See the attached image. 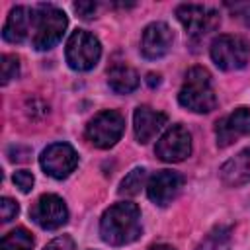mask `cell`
Instances as JSON below:
<instances>
[{
	"instance_id": "obj_1",
	"label": "cell",
	"mask_w": 250,
	"mask_h": 250,
	"mask_svg": "<svg viewBox=\"0 0 250 250\" xmlns=\"http://www.w3.org/2000/svg\"><path fill=\"white\" fill-rule=\"evenodd\" d=\"M100 236L109 246H125L141 236V211L131 201H121L104 211Z\"/></svg>"
},
{
	"instance_id": "obj_2",
	"label": "cell",
	"mask_w": 250,
	"mask_h": 250,
	"mask_svg": "<svg viewBox=\"0 0 250 250\" xmlns=\"http://www.w3.org/2000/svg\"><path fill=\"white\" fill-rule=\"evenodd\" d=\"M182 107L193 113H209L217 107V96L211 86V74L203 66H191L186 72L184 84L178 94Z\"/></svg>"
},
{
	"instance_id": "obj_3",
	"label": "cell",
	"mask_w": 250,
	"mask_h": 250,
	"mask_svg": "<svg viewBox=\"0 0 250 250\" xmlns=\"http://www.w3.org/2000/svg\"><path fill=\"white\" fill-rule=\"evenodd\" d=\"M66 16L62 10L51 4H39L35 8V27L31 35V45L37 51H49L53 49L66 29Z\"/></svg>"
},
{
	"instance_id": "obj_4",
	"label": "cell",
	"mask_w": 250,
	"mask_h": 250,
	"mask_svg": "<svg viewBox=\"0 0 250 250\" xmlns=\"http://www.w3.org/2000/svg\"><path fill=\"white\" fill-rule=\"evenodd\" d=\"M64 57L72 70L84 72L98 64V61L102 57V45H100L98 37L92 35L90 31L76 29L70 33V37L66 41Z\"/></svg>"
},
{
	"instance_id": "obj_5",
	"label": "cell",
	"mask_w": 250,
	"mask_h": 250,
	"mask_svg": "<svg viewBox=\"0 0 250 250\" xmlns=\"http://www.w3.org/2000/svg\"><path fill=\"white\" fill-rule=\"evenodd\" d=\"M209 53L221 70H238L250 61V41L240 35H219L213 39Z\"/></svg>"
},
{
	"instance_id": "obj_6",
	"label": "cell",
	"mask_w": 250,
	"mask_h": 250,
	"mask_svg": "<svg viewBox=\"0 0 250 250\" xmlns=\"http://www.w3.org/2000/svg\"><path fill=\"white\" fill-rule=\"evenodd\" d=\"M123 129H125L123 115L115 109H104L88 121L84 129V137L96 148H111L121 139Z\"/></svg>"
},
{
	"instance_id": "obj_7",
	"label": "cell",
	"mask_w": 250,
	"mask_h": 250,
	"mask_svg": "<svg viewBox=\"0 0 250 250\" xmlns=\"http://www.w3.org/2000/svg\"><path fill=\"white\" fill-rule=\"evenodd\" d=\"M176 18L186 29V35L191 41H201L205 35L215 31L221 23L219 14L201 4H180L176 8Z\"/></svg>"
},
{
	"instance_id": "obj_8",
	"label": "cell",
	"mask_w": 250,
	"mask_h": 250,
	"mask_svg": "<svg viewBox=\"0 0 250 250\" xmlns=\"http://www.w3.org/2000/svg\"><path fill=\"white\" fill-rule=\"evenodd\" d=\"M39 164L47 176L55 180H62L76 170L78 154L68 143H53L41 152Z\"/></svg>"
},
{
	"instance_id": "obj_9",
	"label": "cell",
	"mask_w": 250,
	"mask_h": 250,
	"mask_svg": "<svg viewBox=\"0 0 250 250\" xmlns=\"http://www.w3.org/2000/svg\"><path fill=\"white\" fill-rule=\"evenodd\" d=\"M29 217L45 230H57L68 221L66 203L55 193H43L29 209Z\"/></svg>"
},
{
	"instance_id": "obj_10",
	"label": "cell",
	"mask_w": 250,
	"mask_h": 250,
	"mask_svg": "<svg viewBox=\"0 0 250 250\" xmlns=\"http://www.w3.org/2000/svg\"><path fill=\"white\" fill-rule=\"evenodd\" d=\"M156 156L162 162H182L191 154V135L184 125H172L154 146Z\"/></svg>"
},
{
	"instance_id": "obj_11",
	"label": "cell",
	"mask_w": 250,
	"mask_h": 250,
	"mask_svg": "<svg viewBox=\"0 0 250 250\" xmlns=\"http://www.w3.org/2000/svg\"><path fill=\"white\" fill-rule=\"evenodd\" d=\"M184 184H186V178L180 172H174V170H158L146 182V195H148V199L154 205L166 207V205H170L180 195Z\"/></svg>"
},
{
	"instance_id": "obj_12",
	"label": "cell",
	"mask_w": 250,
	"mask_h": 250,
	"mask_svg": "<svg viewBox=\"0 0 250 250\" xmlns=\"http://www.w3.org/2000/svg\"><path fill=\"white\" fill-rule=\"evenodd\" d=\"M248 135H250V109L244 105L232 109L229 115L221 117L215 123V137L219 148H227L229 145Z\"/></svg>"
},
{
	"instance_id": "obj_13",
	"label": "cell",
	"mask_w": 250,
	"mask_h": 250,
	"mask_svg": "<svg viewBox=\"0 0 250 250\" xmlns=\"http://www.w3.org/2000/svg\"><path fill=\"white\" fill-rule=\"evenodd\" d=\"M172 41H174V35H172V29L168 27V23H164V21H152V23H148L143 29V35H141V53L148 61L162 59L170 51Z\"/></svg>"
},
{
	"instance_id": "obj_14",
	"label": "cell",
	"mask_w": 250,
	"mask_h": 250,
	"mask_svg": "<svg viewBox=\"0 0 250 250\" xmlns=\"http://www.w3.org/2000/svg\"><path fill=\"white\" fill-rule=\"evenodd\" d=\"M35 27V8L27 6H16L8 14L4 27H2V37L8 43H21L27 39V35Z\"/></svg>"
},
{
	"instance_id": "obj_15",
	"label": "cell",
	"mask_w": 250,
	"mask_h": 250,
	"mask_svg": "<svg viewBox=\"0 0 250 250\" xmlns=\"http://www.w3.org/2000/svg\"><path fill=\"white\" fill-rule=\"evenodd\" d=\"M166 113L156 111L148 105H139L133 113V129H135V137L139 143H148L152 141V137L166 125Z\"/></svg>"
},
{
	"instance_id": "obj_16",
	"label": "cell",
	"mask_w": 250,
	"mask_h": 250,
	"mask_svg": "<svg viewBox=\"0 0 250 250\" xmlns=\"http://www.w3.org/2000/svg\"><path fill=\"white\" fill-rule=\"evenodd\" d=\"M221 182L229 188H240L250 184V146L229 158L219 170Z\"/></svg>"
},
{
	"instance_id": "obj_17",
	"label": "cell",
	"mask_w": 250,
	"mask_h": 250,
	"mask_svg": "<svg viewBox=\"0 0 250 250\" xmlns=\"http://www.w3.org/2000/svg\"><path fill=\"white\" fill-rule=\"evenodd\" d=\"M139 82H141V78H139L137 70L127 64H113L107 70V86L115 94H131L137 90Z\"/></svg>"
},
{
	"instance_id": "obj_18",
	"label": "cell",
	"mask_w": 250,
	"mask_h": 250,
	"mask_svg": "<svg viewBox=\"0 0 250 250\" xmlns=\"http://www.w3.org/2000/svg\"><path fill=\"white\" fill-rule=\"evenodd\" d=\"M33 236L27 229L18 227L14 230H10L8 234H4L0 250H31L33 248Z\"/></svg>"
},
{
	"instance_id": "obj_19",
	"label": "cell",
	"mask_w": 250,
	"mask_h": 250,
	"mask_svg": "<svg viewBox=\"0 0 250 250\" xmlns=\"http://www.w3.org/2000/svg\"><path fill=\"white\" fill-rule=\"evenodd\" d=\"M195 250H230V229L229 227H215Z\"/></svg>"
},
{
	"instance_id": "obj_20",
	"label": "cell",
	"mask_w": 250,
	"mask_h": 250,
	"mask_svg": "<svg viewBox=\"0 0 250 250\" xmlns=\"http://www.w3.org/2000/svg\"><path fill=\"white\" fill-rule=\"evenodd\" d=\"M146 186V170L145 168H133L119 184V193L121 195H137L141 188Z\"/></svg>"
},
{
	"instance_id": "obj_21",
	"label": "cell",
	"mask_w": 250,
	"mask_h": 250,
	"mask_svg": "<svg viewBox=\"0 0 250 250\" xmlns=\"http://www.w3.org/2000/svg\"><path fill=\"white\" fill-rule=\"evenodd\" d=\"M20 74V59L16 55H2V84L6 86L10 80L18 78Z\"/></svg>"
},
{
	"instance_id": "obj_22",
	"label": "cell",
	"mask_w": 250,
	"mask_h": 250,
	"mask_svg": "<svg viewBox=\"0 0 250 250\" xmlns=\"http://www.w3.org/2000/svg\"><path fill=\"white\" fill-rule=\"evenodd\" d=\"M20 207H18V201H14L12 197H2L0 199V217H2V223H10L12 219H16Z\"/></svg>"
},
{
	"instance_id": "obj_23",
	"label": "cell",
	"mask_w": 250,
	"mask_h": 250,
	"mask_svg": "<svg viewBox=\"0 0 250 250\" xmlns=\"http://www.w3.org/2000/svg\"><path fill=\"white\" fill-rule=\"evenodd\" d=\"M14 184L23 191V193H27V191H31V188H33V182H35V178H33V174L31 172H27V170H18V172H14Z\"/></svg>"
},
{
	"instance_id": "obj_24",
	"label": "cell",
	"mask_w": 250,
	"mask_h": 250,
	"mask_svg": "<svg viewBox=\"0 0 250 250\" xmlns=\"http://www.w3.org/2000/svg\"><path fill=\"white\" fill-rule=\"evenodd\" d=\"M227 8L232 12V18L240 20L244 25H250V4L248 2H236V4H227Z\"/></svg>"
},
{
	"instance_id": "obj_25",
	"label": "cell",
	"mask_w": 250,
	"mask_h": 250,
	"mask_svg": "<svg viewBox=\"0 0 250 250\" xmlns=\"http://www.w3.org/2000/svg\"><path fill=\"white\" fill-rule=\"evenodd\" d=\"M43 250H74V240L68 234H62V236L53 238Z\"/></svg>"
},
{
	"instance_id": "obj_26",
	"label": "cell",
	"mask_w": 250,
	"mask_h": 250,
	"mask_svg": "<svg viewBox=\"0 0 250 250\" xmlns=\"http://www.w3.org/2000/svg\"><path fill=\"white\" fill-rule=\"evenodd\" d=\"M96 10H98V4H96V2H74V12H76L82 20L94 18Z\"/></svg>"
},
{
	"instance_id": "obj_27",
	"label": "cell",
	"mask_w": 250,
	"mask_h": 250,
	"mask_svg": "<svg viewBox=\"0 0 250 250\" xmlns=\"http://www.w3.org/2000/svg\"><path fill=\"white\" fill-rule=\"evenodd\" d=\"M148 84H150V86H154V84L158 86V84H160V76H158V74H148Z\"/></svg>"
},
{
	"instance_id": "obj_28",
	"label": "cell",
	"mask_w": 250,
	"mask_h": 250,
	"mask_svg": "<svg viewBox=\"0 0 250 250\" xmlns=\"http://www.w3.org/2000/svg\"><path fill=\"white\" fill-rule=\"evenodd\" d=\"M148 250H176V248H172L168 244H156V246H150Z\"/></svg>"
}]
</instances>
